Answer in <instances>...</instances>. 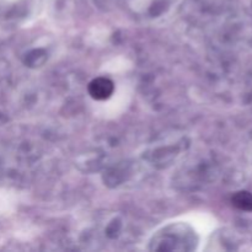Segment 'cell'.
<instances>
[{
	"label": "cell",
	"instance_id": "1",
	"mask_svg": "<svg viewBox=\"0 0 252 252\" xmlns=\"http://www.w3.org/2000/svg\"><path fill=\"white\" fill-rule=\"evenodd\" d=\"M89 95L97 101H103L110 98L115 93V84L111 79L105 76H98L90 81L88 86Z\"/></svg>",
	"mask_w": 252,
	"mask_h": 252
},
{
	"label": "cell",
	"instance_id": "2",
	"mask_svg": "<svg viewBox=\"0 0 252 252\" xmlns=\"http://www.w3.org/2000/svg\"><path fill=\"white\" fill-rule=\"evenodd\" d=\"M231 203L235 208L244 212H252V193L248 191H239L231 197Z\"/></svg>",
	"mask_w": 252,
	"mask_h": 252
}]
</instances>
